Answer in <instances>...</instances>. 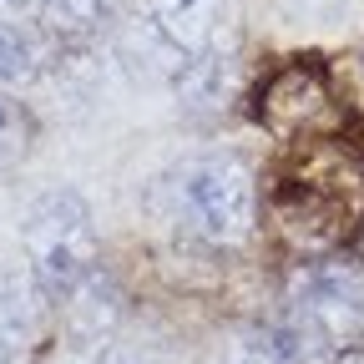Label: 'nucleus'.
Returning <instances> with one entry per match:
<instances>
[{"label": "nucleus", "instance_id": "obj_1", "mask_svg": "<svg viewBox=\"0 0 364 364\" xmlns=\"http://www.w3.org/2000/svg\"><path fill=\"white\" fill-rule=\"evenodd\" d=\"M21 238L46 304H66L97 268V228H91V208L81 193H46L26 213Z\"/></svg>", "mask_w": 364, "mask_h": 364}, {"label": "nucleus", "instance_id": "obj_2", "mask_svg": "<svg viewBox=\"0 0 364 364\" xmlns=\"http://www.w3.org/2000/svg\"><path fill=\"white\" fill-rule=\"evenodd\" d=\"M172 198H177V218L218 248H233L253 233V218H258L253 172L233 152H203L182 162L172 177Z\"/></svg>", "mask_w": 364, "mask_h": 364}, {"label": "nucleus", "instance_id": "obj_3", "mask_svg": "<svg viewBox=\"0 0 364 364\" xmlns=\"http://www.w3.org/2000/svg\"><path fill=\"white\" fill-rule=\"evenodd\" d=\"M289 314L309 329V339L334 354V349H354L364 339V289L354 273L329 268V263H314L299 273L294 284V304Z\"/></svg>", "mask_w": 364, "mask_h": 364}, {"label": "nucleus", "instance_id": "obj_4", "mask_svg": "<svg viewBox=\"0 0 364 364\" xmlns=\"http://www.w3.org/2000/svg\"><path fill=\"white\" fill-rule=\"evenodd\" d=\"M152 31L172 46L182 61H193L218 46V26H223V0H152L147 6Z\"/></svg>", "mask_w": 364, "mask_h": 364}, {"label": "nucleus", "instance_id": "obj_5", "mask_svg": "<svg viewBox=\"0 0 364 364\" xmlns=\"http://www.w3.org/2000/svg\"><path fill=\"white\" fill-rule=\"evenodd\" d=\"M279 218H284V228L304 248H329V243L344 238V228H349V223H339L334 203L318 198L314 182H294V188L279 193Z\"/></svg>", "mask_w": 364, "mask_h": 364}, {"label": "nucleus", "instance_id": "obj_6", "mask_svg": "<svg viewBox=\"0 0 364 364\" xmlns=\"http://www.w3.org/2000/svg\"><path fill=\"white\" fill-rule=\"evenodd\" d=\"M66 304H71V339H76L81 349H97V344L107 349L117 318H122V294H117V284L107 279L102 268H91V279H86Z\"/></svg>", "mask_w": 364, "mask_h": 364}, {"label": "nucleus", "instance_id": "obj_7", "mask_svg": "<svg viewBox=\"0 0 364 364\" xmlns=\"http://www.w3.org/2000/svg\"><path fill=\"white\" fill-rule=\"evenodd\" d=\"M41 289L31 273H0V364H16L21 349L36 334V314H41Z\"/></svg>", "mask_w": 364, "mask_h": 364}, {"label": "nucleus", "instance_id": "obj_8", "mask_svg": "<svg viewBox=\"0 0 364 364\" xmlns=\"http://www.w3.org/2000/svg\"><path fill=\"white\" fill-rule=\"evenodd\" d=\"M318 102H324V81H318V71H314V66H284L279 76L268 81L258 117H268V127L289 132V127H299L309 112H318Z\"/></svg>", "mask_w": 364, "mask_h": 364}, {"label": "nucleus", "instance_id": "obj_9", "mask_svg": "<svg viewBox=\"0 0 364 364\" xmlns=\"http://www.w3.org/2000/svg\"><path fill=\"white\" fill-rule=\"evenodd\" d=\"M223 91H228V56L218 51H203L193 61H182L177 71V97L188 102L193 112H213L223 102Z\"/></svg>", "mask_w": 364, "mask_h": 364}, {"label": "nucleus", "instance_id": "obj_10", "mask_svg": "<svg viewBox=\"0 0 364 364\" xmlns=\"http://www.w3.org/2000/svg\"><path fill=\"white\" fill-rule=\"evenodd\" d=\"M36 16L61 41H86L107 21V0H36Z\"/></svg>", "mask_w": 364, "mask_h": 364}, {"label": "nucleus", "instance_id": "obj_11", "mask_svg": "<svg viewBox=\"0 0 364 364\" xmlns=\"http://www.w3.org/2000/svg\"><path fill=\"white\" fill-rule=\"evenodd\" d=\"M31 136H36V122L21 102H6L0 97V177L16 172L31 152Z\"/></svg>", "mask_w": 364, "mask_h": 364}, {"label": "nucleus", "instance_id": "obj_12", "mask_svg": "<svg viewBox=\"0 0 364 364\" xmlns=\"http://www.w3.org/2000/svg\"><path fill=\"white\" fill-rule=\"evenodd\" d=\"M36 41L21 31V26H11L6 16H0V86H21V81H31L36 76Z\"/></svg>", "mask_w": 364, "mask_h": 364}, {"label": "nucleus", "instance_id": "obj_13", "mask_svg": "<svg viewBox=\"0 0 364 364\" xmlns=\"http://www.w3.org/2000/svg\"><path fill=\"white\" fill-rule=\"evenodd\" d=\"M314 364H364V349H334V354L314 359Z\"/></svg>", "mask_w": 364, "mask_h": 364}, {"label": "nucleus", "instance_id": "obj_14", "mask_svg": "<svg viewBox=\"0 0 364 364\" xmlns=\"http://www.w3.org/2000/svg\"><path fill=\"white\" fill-rule=\"evenodd\" d=\"M97 364H142V359H136V354H117V349L107 344V349L97 354Z\"/></svg>", "mask_w": 364, "mask_h": 364}, {"label": "nucleus", "instance_id": "obj_15", "mask_svg": "<svg viewBox=\"0 0 364 364\" xmlns=\"http://www.w3.org/2000/svg\"><path fill=\"white\" fill-rule=\"evenodd\" d=\"M0 11H16L21 16V11H36V0H0Z\"/></svg>", "mask_w": 364, "mask_h": 364}]
</instances>
